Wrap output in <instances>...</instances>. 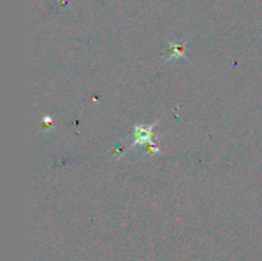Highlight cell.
Instances as JSON below:
<instances>
[{
  "mask_svg": "<svg viewBox=\"0 0 262 261\" xmlns=\"http://www.w3.org/2000/svg\"><path fill=\"white\" fill-rule=\"evenodd\" d=\"M146 154L147 155H151V156H154V155L160 154V149H159L158 145H155V143H154V142H151V143H149V145H147Z\"/></svg>",
  "mask_w": 262,
  "mask_h": 261,
  "instance_id": "obj_3",
  "label": "cell"
},
{
  "mask_svg": "<svg viewBox=\"0 0 262 261\" xmlns=\"http://www.w3.org/2000/svg\"><path fill=\"white\" fill-rule=\"evenodd\" d=\"M158 124V122H155L154 124H150V126H144V124H135L133 127V135H135V140H133L132 145H130V149L137 146H144V145H149V143L154 142V127Z\"/></svg>",
  "mask_w": 262,
  "mask_h": 261,
  "instance_id": "obj_1",
  "label": "cell"
},
{
  "mask_svg": "<svg viewBox=\"0 0 262 261\" xmlns=\"http://www.w3.org/2000/svg\"><path fill=\"white\" fill-rule=\"evenodd\" d=\"M187 42H188V40L181 42V44L172 41V40H168V44H169V49H170V55L168 62H172V60H177V59H188L186 55Z\"/></svg>",
  "mask_w": 262,
  "mask_h": 261,
  "instance_id": "obj_2",
  "label": "cell"
},
{
  "mask_svg": "<svg viewBox=\"0 0 262 261\" xmlns=\"http://www.w3.org/2000/svg\"><path fill=\"white\" fill-rule=\"evenodd\" d=\"M43 123L48 126V129H53V118H51V117H45V118H43Z\"/></svg>",
  "mask_w": 262,
  "mask_h": 261,
  "instance_id": "obj_4",
  "label": "cell"
}]
</instances>
